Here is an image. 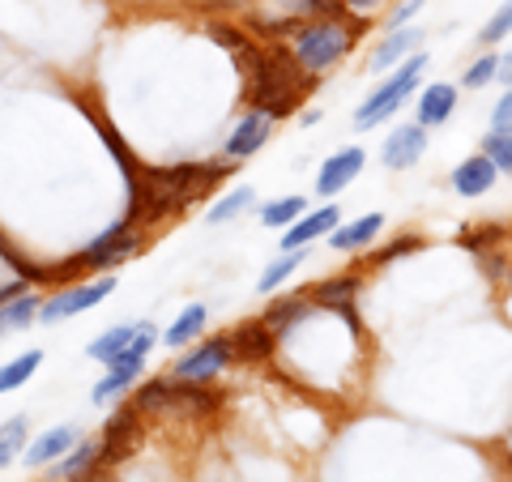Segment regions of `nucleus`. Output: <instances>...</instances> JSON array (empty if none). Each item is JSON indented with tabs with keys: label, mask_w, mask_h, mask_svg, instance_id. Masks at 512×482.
<instances>
[{
	"label": "nucleus",
	"mask_w": 512,
	"mask_h": 482,
	"mask_svg": "<svg viewBox=\"0 0 512 482\" xmlns=\"http://www.w3.org/2000/svg\"><path fill=\"white\" fill-rule=\"evenodd\" d=\"M423 39H427L423 26L389 30V35H384V39L372 47V56H367V69H372V73H393L402 60H410L414 52H423Z\"/></svg>",
	"instance_id": "16"
},
{
	"label": "nucleus",
	"mask_w": 512,
	"mask_h": 482,
	"mask_svg": "<svg viewBox=\"0 0 512 482\" xmlns=\"http://www.w3.org/2000/svg\"><path fill=\"white\" fill-rule=\"evenodd\" d=\"M141 376H146V363H111L103 372V380H94L90 401L94 406H120V401L141 384Z\"/></svg>",
	"instance_id": "21"
},
{
	"label": "nucleus",
	"mask_w": 512,
	"mask_h": 482,
	"mask_svg": "<svg viewBox=\"0 0 512 482\" xmlns=\"http://www.w3.org/2000/svg\"><path fill=\"white\" fill-rule=\"evenodd\" d=\"M205 329H210V308H205V303H188V308L163 329V346H171L175 355H180V350H188L192 342H201Z\"/></svg>",
	"instance_id": "22"
},
{
	"label": "nucleus",
	"mask_w": 512,
	"mask_h": 482,
	"mask_svg": "<svg viewBox=\"0 0 512 482\" xmlns=\"http://www.w3.org/2000/svg\"><path fill=\"white\" fill-rule=\"evenodd\" d=\"M363 167H367V150H363V146H342V150H333L325 163H320V171H316V197H320V201L342 197V192L363 175Z\"/></svg>",
	"instance_id": "10"
},
{
	"label": "nucleus",
	"mask_w": 512,
	"mask_h": 482,
	"mask_svg": "<svg viewBox=\"0 0 512 482\" xmlns=\"http://www.w3.org/2000/svg\"><path fill=\"white\" fill-rule=\"evenodd\" d=\"M39 308H43V295L39 291H26L18 299L0 303V337H13L30 325H39Z\"/></svg>",
	"instance_id": "24"
},
{
	"label": "nucleus",
	"mask_w": 512,
	"mask_h": 482,
	"mask_svg": "<svg viewBox=\"0 0 512 482\" xmlns=\"http://www.w3.org/2000/svg\"><path fill=\"white\" fill-rule=\"evenodd\" d=\"M504 235H508V231L495 227V222H483V227H466V231H461V248L478 256V252H487V248H500Z\"/></svg>",
	"instance_id": "35"
},
{
	"label": "nucleus",
	"mask_w": 512,
	"mask_h": 482,
	"mask_svg": "<svg viewBox=\"0 0 512 482\" xmlns=\"http://www.w3.org/2000/svg\"><path fill=\"white\" fill-rule=\"evenodd\" d=\"M116 278L111 273H90V278H77V282H64L60 291L43 295V308H39V325H64V320L94 312L99 303H107L116 295Z\"/></svg>",
	"instance_id": "5"
},
{
	"label": "nucleus",
	"mask_w": 512,
	"mask_h": 482,
	"mask_svg": "<svg viewBox=\"0 0 512 482\" xmlns=\"http://www.w3.org/2000/svg\"><path fill=\"white\" fill-rule=\"evenodd\" d=\"M457 107H461V86H453V82H427L414 94V120L423 128L448 124L457 116Z\"/></svg>",
	"instance_id": "15"
},
{
	"label": "nucleus",
	"mask_w": 512,
	"mask_h": 482,
	"mask_svg": "<svg viewBox=\"0 0 512 482\" xmlns=\"http://www.w3.org/2000/svg\"><path fill=\"white\" fill-rule=\"evenodd\" d=\"M303 214H308V197L303 192H291V197H274V201H265L261 205V227L265 231H286L291 222H299Z\"/></svg>",
	"instance_id": "26"
},
{
	"label": "nucleus",
	"mask_w": 512,
	"mask_h": 482,
	"mask_svg": "<svg viewBox=\"0 0 512 482\" xmlns=\"http://www.w3.org/2000/svg\"><path fill=\"white\" fill-rule=\"evenodd\" d=\"M495 82H500L504 90L512 86V52H500V69H495Z\"/></svg>",
	"instance_id": "40"
},
{
	"label": "nucleus",
	"mask_w": 512,
	"mask_h": 482,
	"mask_svg": "<svg viewBox=\"0 0 512 482\" xmlns=\"http://www.w3.org/2000/svg\"><path fill=\"white\" fill-rule=\"evenodd\" d=\"M427 64H431V56L427 52H414L410 60H402L393 73H384L380 77V86L367 94V99L355 107V128L359 133H372V128H384L389 124L397 111H402L414 94H419V86H423V73H427Z\"/></svg>",
	"instance_id": "3"
},
{
	"label": "nucleus",
	"mask_w": 512,
	"mask_h": 482,
	"mask_svg": "<svg viewBox=\"0 0 512 482\" xmlns=\"http://www.w3.org/2000/svg\"><path fill=\"white\" fill-rule=\"evenodd\" d=\"M495 180H500V171H495V163L487 154H470L461 158V163L453 167V175H448V184H453V192L461 201H478L487 197V192L495 188Z\"/></svg>",
	"instance_id": "20"
},
{
	"label": "nucleus",
	"mask_w": 512,
	"mask_h": 482,
	"mask_svg": "<svg viewBox=\"0 0 512 482\" xmlns=\"http://www.w3.org/2000/svg\"><path fill=\"white\" fill-rule=\"evenodd\" d=\"M227 337H231V346H235V363H248V367H265V363H274L278 346H282V337H278L274 329H269L261 316L239 320V325H235Z\"/></svg>",
	"instance_id": "11"
},
{
	"label": "nucleus",
	"mask_w": 512,
	"mask_h": 482,
	"mask_svg": "<svg viewBox=\"0 0 512 482\" xmlns=\"http://www.w3.org/2000/svg\"><path fill=\"white\" fill-rule=\"evenodd\" d=\"M508 35H512V0H504V5L483 22V30H478L474 43H478V52H495Z\"/></svg>",
	"instance_id": "31"
},
{
	"label": "nucleus",
	"mask_w": 512,
	"mask_h": 482,
	"mask_svg": "<svg viewBox=\"0 0 512 482\" xmlns=\"http://www.w3.org/2000/svg\"><path fill=\"white\" fill-rule=\"evenodd\" d=\"M495 69H500V47H495V52H478L466 64V73H461V90H487V86H495Z\"/></svg>",
	"instance_id": "32"
},
{
	"label": "nucleus",
	"mask_w": 512,
	"mask_h": 482,
	"mask_svg": "<svg viewBox=\"0 0 512 482\" xmlns=\"http://www.w3.org/2000/svg\"><path fill=\"white\" fill-rule=\"evenodd\" d=\"M86 431L77 427V423H56V427H47V431H39V436H30V444H26V453H22V461L30 465V470H47L52 461H60L69 448L82 440Z\"/></svg>",
	"instance_id": "17"
},
{
	"label": "nucleus",
	"mask_w": 512,
	"mask_h": 482,
	"mask_svg": "<svg viewBox=\"0 0 512 482\" xmlns=\"http://www.w3.org/2000/svg\"><path fill=\"white\" fill-rule=\"evenodd\" d=\"M427 141H431V128H423L419 120L393 124L389 137L380 141V163L389 167V171H410V167H419L423 154H427Z\"/></svg>",
	"instance_id": "9"
},
{
	"label": "nucleus",
	"mask_w": 512,
	"mask_h": 482,
	"mask_svg": "<svg viewBox=\"0 0 512 482\" xmlns=\"http://www.w3.org/2000/svg\"><path fill=\"white\" fill-rule=\"evenodd\" d=\"M491 128H500V133H512V86L500 94V103L491 107Z\"/></svg>",
	"instance_id": "37"
},
{
	"label": "nucleus",
	"mask_w": 512,
	"mask_h": 482,
	"mask_svg": "<svg viewBox=\"0 0 512 482\" xmlns=\"http://www.w3.org/2000/svg\"><path fill=\"white\" fill-rule=\"evenodd\" d=\"M210 39H214L218 47H227L231 56H239L244 47H252V43H256V39H252V30L235 26V22H210Z\"/></svg>",
	"instance_id": "34"
},
{
	"label": "nucleus",
	"mask_w": 512,
	"mask_h": 482,
	"mask_svg": "<svg viewBox=\"0 0 512 482\" xmlns=\"http://www.w3.org/2000/svg\"><path fill=\"white\" fill-rule=\"evenodd\" d=\"M252 205H256V188L235 184V188L222 192V197L210 201V210H205V222H210V227H227V222H235L239 214H248Z\"/></svg>",
	"instance_id": "25"
},
{
	"label": "nucleus",
	"mask_w": 512,
	"mask_h": 482,
	"mask_svg": "<svg viewBox=\"0 0 512 482\" xmlns=\"http://www.w3.org/2000/svg\"><path fill=\"white\" fill-rule=\"evenodd\" d=\"M163 342V329L154 325V320H124V325H111L103 329L94 342L86 346V359L94 363H146L150 350Z\"/></svg>",
	"instance_id": "4"
},
{
	"label": "nucleus",
	"mask_w": 512,
	"mask_h": 482,
	"mask_svg": "<svg viewBox=\"0 0 512 482\" xmlns=\"http://www.w3.org/2000/svg\"><path fill=\"white\" fill-rule=\"evenodd\" d=\"M342 222V210L333 201H325L320 210H308L299 222H291V227L282 231V239H278V252H295V248H312V244H320V239H329L333 235V227Z\"/></svg>",
	"instance_id": "12"
},
{
	"label": "nucleus",
	"mask_w": 512,
	"mask_h": 482,
	"mask_svg": "<svg viewBox=\"0 0 512 482\" xmlns=\"http://www.w3.org/2000/svg\"><path fill=\"white\" fill-rule=\"evenodd\" d=\"M427 0H397V5L384 13V30H402V26H414V18L423 13Z\"/></svg>",
	"instance_id": "36"
},
{
	"label": "nucleus",
	"mask_w": 512,
	"mask_h": 482,
	"mask_svg": "<svg viewBox=\"0 0 512 482\" xmlns=\"http://www.w3.org/2000/svg\"><path fill=\"white\" fill-rule=\"evenodd\" d=\"M0 261H5L9 273H18V278H26L30 286L35 282H52V265H39V261H30V256L13 244V239L0 231Z\"/></svg>",
	"instance_id": "29"
},
{
	"label": "nucleus",
	"mask_w": 512,
	"mask_h": 482,
	"mask_svg": "<svg viewBox=\"0 0 512 482\" xmlns=\"http://www.w3.org/2000/svg\"><path fill=\"white\" fill-rule=\"evenodd\" d=\"M99 440H103V470L111 474L120 461H128L146 440V414H141L133 401H120L116 410L107 414V423L99 427Z\"/></svg>",
	"instance_id": "7"
},
{
	"label": "nucleus",
	"mask_w": 512,
	"mask_h": 482,
	"mask_svg": "<svg viewBox=\"0 0 512 482\" xmlns=\"http://www.w3.org/2000/svg\"><path fill=\"white\" fill-rule=\"evenodd\" d=\"M99 470H103V440H99V431H94V436L77 440L60 461L47 465V482H77V478L99 474Z\"/></svg>",
	"instance_id": "14"
},
{
	"label": "nucleus",
	"mask_w": 512,
	"mask_h": 482,
	"mask_svg": "<svg viewBox=\"0 0 512 482\" xmlns=\"http://www.w3.org/2000/svg\"><path fill=\"white\" fill-rule=\"evenodd\" d=\"M342 5H346V13H350V18H363V22H372L376 13H380L384 5H389V0H342Z\"/></svg>",
	"instance_id": "38"
},
{
	"label": "nucleus",
	"mask_w": 512,
	"mask_h": 482,
	"mask_svg": "<svg viewBox=\"0 0 512 482\" xmlns=\"http://www.w3.org/2000/svg\"><path fill=\"white\" fill-rule=\"evenodd\" d=\"M308 295L320 312H338V308H355L359 295H363V273L359 269H346V273H329L308 286Z\"/></svg>",
	"instance_id": "19"
},
{
	"label": "nucleus",
	"mask_w": 512,
	"mask_h": 482,
	"mask_svg": "<svg viewBox=\"0 0 512 482\" xmlns=\"http://www.w3.org/2000/svg\"><path fill=\"white\" fill-rule=\"evenodd\" d=\"M26 444H30V414H9L0 423V470H9L26 453Z\"/></svg>",
	"instance_id": "28"
},
{
	"label": "nucleus",
	"mask_w": 512,
	"mask_h": 482,
	"mask_svg": "<svg viewBox=\"0 0 512 482\" xmlns=\"http://www.w3.org/2000/svg\"><path fill=\"white\" fill-rule=\"evenodd\" d=\"M274 128H278V120L269 116L265 107H248L244 116L231 124V133H227V141H222L218 158H222V163H231V167L248 163V158H256L269 146V141H274Z\"/></svg>",
	"instance_id": "8"
},
{
	"label": "nucleus",
	"mask_w": 512,
	"mask_h": 482,
	"mask_svg": "<svg viewBox=\"0 0 512 482\" xmlns=\"http://www.w3.org/2000/svg\"><path fill=\"white\" fill-rule=\"evenodd\" d=\"M384 235V214H359V218H342L329 235V248L342 256H363L367 248Z\"/></svg>",
	"instance_id": "18"
},
{
	"label": "nucleus",
	"mask_w": 512,
	"mask_h": 482,
	"mask_svg": "<svg viewBox=\"0 0 512 482\" xmlns=\"http://www.w3.org/2000/svg\"><path fill=\"white\" fill-rule=\"evenodd\" d=\"M146 239H150L146 227H137V222H128L120 214L107 231L94 235L86 248H77L69 261L52 265V282H77V278H86V273H111V269H120L124 261H133L137 252H146Z\"/></svg>",
	"instance_id": "2"
},
{
	"label": "nucleus",
	"mask_w": 512,
	"mask_h": 482,
	"mask_svg": "<svg viewBox=\"0 0 512 482\" xmlns=\"http://www.w3.org/2000/svg\"><path fill=\"white\" fill-rule=\"evenodd\" d=\"M316 312H320V308L312 303V295H308V291H286V295H269L261 320H265V325L274 329L278 337H291L299 325H308V320H312Z\"/></svg>",
	"instance_id": "13"
},
{
	"label": "nucleus",
	"mask_w": 512,
	"mask_h": 482,
	"mask_svg": "<svg viewBox=\"0 0 512 482\" xmlns=\"http://www.w3.org/2000/svg\"><path fill=\"white\" fill-rule=\"evenodd\" d=\"M363 35H367V22L350 18V13H342V18H308L286 35V47H291L295 64L312 82H325V77L355 52Z\"/></svg>",
	"instance_id": "1"
},
{
	"label": "nucleus",
	"mask_w": 512,
	"mask_h": 482,
	"mask_svg": "<svg viewBox=\"0 0 512 482\" xmlns=\"http://www.w3.org/2000/svg\"><path fill=\"white\" fill-rule=\"evenodd\" d=\"M423 248V235H414V231H402V235H393L384 248H367L363 252V269H384V265H393V261H402V256L410 252H419Z\"/></svg>",
	"instance_id": "30"
},
{
	"label": "nucleus",
	"mask_w": 512,
	"mask_h": 482,
	"mask_svg": "<svg viewBox=\"0 0 512 482\" xmlns=\"http://www.w3.org/2000/svg\"><path fill=\"white\" fill-rule=\"evenodd\" d=\"M478 154H487L500 175H512V133H500V128H487L483 141H478Z\"/></svg>",
	"instance_id": "33"
},
{
	"label": "nucleus",
	"mask_w": 512,
	"mask_h": 482,
	"mask_svg": "<svg viewBox=\"0 0 512 482\" xmlns=\"http://www.w3.org/2000/svg\"><path fill=\"white\" fill-rule=\"evenodd\" d=\"M235 367V346L227 333H214V337H201L192 342L188 350L175 355V363L167 367V376L175 380H188V384H218Z\"/></svg>",
	"instance_id": "6"
},
{
	"label": "nucleus",
	"mask_w": 512,
	"mask_h": 482,
	"mask_svg": "<svg viewBox=\"0 0 512 482\" xmlns=\"http://www.w3.org/2000/svg\"><path fill=\"white\" fill-rule=\"evenodd\" d=\"M26 291H30V282H26V278H18V273H13V278H5V282H0V303L18 299V295H26Z\"/></svg>",
	"instance_id": "39"
},
{
	"label": "nucleus",
	"mask_w": 512,
	"mask_h": 482,
	"mask_svg": "<svg viewBox=\"0 0 512 482\" xmlns=\"http://www.w3.org/2000/svg\"><path fill=\"white\" fill-rule=\"evenodd\" d=\"M308 261V248H295V252H278L274 261L261 269V278H256V295H278L282 286H291V278L303 269Z\"/></svg>",
	"instance_id": "23"
},
{
	"label": "nucleus",
	"mask_w": 512,
	"mask_h": 482,
	"mask_svg": "<svg viewBox=\"0 0 512 482\" xmlns=\"http://www.w3.org/2000/svg\"><path fill=\"white\" fill-rule=\"evenodd\" d=\"M299 124H303V128H312V124H320V111H316V107H312V111H303V116H299Z\"/></svg>",
	"instance_id": "41"
},
{
	"label": "nucleus",
	"mask_w": 512,
	"mask_h": 482,
	"mask_svg": "<svg viewBox=\"0 0 512 482\" xmlns=\"http://www.w3.org/2000/svg\"><path fill=\"white\" fill-rule=\"evenodd\" d=\"M39 367H43V350H39V346H30V350H22L18 359H9L5 367H0V397L26 389V384L35 380Z\"/></svg>",
	"instance_id": "27"
}]
</instances>
